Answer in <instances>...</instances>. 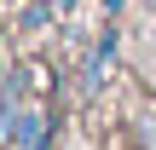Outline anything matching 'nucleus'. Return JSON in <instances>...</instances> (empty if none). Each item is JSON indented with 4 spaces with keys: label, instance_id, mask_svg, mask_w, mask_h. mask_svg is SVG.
I'll return each instance as SVG.
<instances>
[{
    "label": "nucleus",
    "instance_id": "obj_1",
    "mask_svg": "<svg viewBox=\"0 0 156 150\" xmlns=\"http://www.w3.org/2000/svg\"><path fill=\"white\" fill-rule=\"evenodd\" d=\"M0 145L6 150H46V116L29 110V104H17L12 121H6V133H0Z\"/></svg>",
    "mask_w": 156,
    "mask_h": 150
},
{
    "label": "nucleus",
    "instance_id": "obj_3",
    "mask_svg": "<svg viewBox=\"0 0 156 150\" xmlns=\"http://www.w3.org/2000/svg\"><path fill=\"white\" fill-rule=\"evenodd\" d=\"M151 46H156V29H151Z\"/></svg>",
    "mask_w": 156,
    "mask_h": 150
},
{
    "label": "nucleus",
    "instance_id": "obj_2",
    "mask_svg": "<svg viewBox=\"0 0 156 150\" xmlns=\"http://www.w3.org/2000/svg\"><path fill=\"white\" fill-rule=\"evenodd\" d=\"M145 87H151V98H156V75H145Z\"/></svg>",
    "mask_w": 156,
    "mask_h": 150
}]
</instances>
